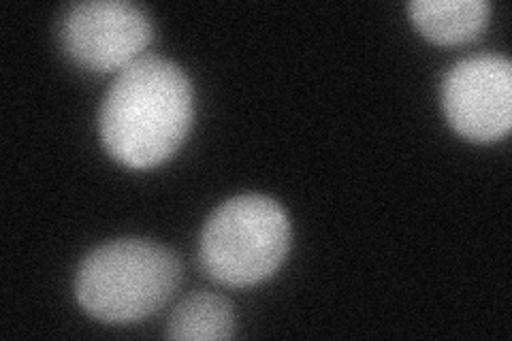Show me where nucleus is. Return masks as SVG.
Returning a JSON list of instances; mask_svg holds the SVG:
<instances>
[{
	"instance_id": "obj_1",
	"label": "nucleus",
	"mask_w": 512,
	"mask_h": 341,
	"mask_svg": "<svg viewBox=\"0 0 512 341\" xmlns=\"http://www.w3.org/2000/svg\"><path fill=\"white\" fill-rule=\"evenodd\" d=\"M195 96L178 64L146 54L120 71L99 109L107 154L128 169L163 165L190 133Z\"/></svg>"
},
{
	"instance_id": "obj_2",
	"label": "nucleus",
	"mask_w": 512,
	"mask_h": 341,
	"mask_svg": "<svg viewBox=\"0 0 512 341\" xmlns=\"http://www.w3.org/2000/svg\"><path fill=\"white\" fill-rule=\"evenodd\" d=\"M180 280L182 263L173 250L148 239H116L79 265L75 297L92 318L126 324L158 312Z\"/></svg>"
},
{
	"instance_id": "obj_3",
	"label": "nucleus",
	"mask_w": 512,
	"mask_h": 341,
	"mask_svg": "<svg viewBox=\"0 0 512 341\" xmlns=\"http://www.w3.org/2000/svg\"><path fill=\"white\" fill-rule=\"evenodd\" d=\"M291 220L265 194H239L218 205L205 220L199 261L210 278L246 288L274 275L291 250Z\"/></svg>"
},
{
	"instance_id": "obj_4",
	"label": "nucleus",
	"mask_w": 512,
	"mask_h": 341,
	"mask_svg": "<svg viewBox=\"0 0 512 341\" xmlns=\"http://www.w3.org/2000/svg\"><path fill=\"white\" fill-rule=\"evenodd\" d=\"M62 52L90 73H120L154 39L150 15L126 0H86L67 9L58 26Z\"/></svg>"
},
{
	"instance_id": "obj_5",
	"label": "nucleus",
	"mask_w": 512,
	"mask_h": 341,
	"mask_svg": "<svg viewBox=\"0 0 512 341\" xmlns=\"http://www.w3.org/2000/svg\"><path fill=\"white\" fill-rule=\"evenodd\" d=\"M442 107L455 133L489 143L512 126V64L498 54L459 60L442 81Z\"/></svg>"
},
{
	"instance_id": "obj_6",
	"label": "nucleus",
	"mask_w": 512,
	"mask_h": 341,
	"mask_svg": "<svg viewBox=\"0 0 512 341\" xmlns=\"http://www.w3.org/2000/svg\"><path fill=\"white\" fill-rule=\"evenodd\" d=\"M408 13L429 41L461 45L483 35L491 7L487 0H414L408 5Z\"/></svg>"
},
{
	"instance_id": "obj_7",
	"label": "nucleus",
	"mask_w": 512,
	"mask_h": 341,
	"mask_svg": "<svg viewBox=\"0 0 512 341\" xmlns=\"http://www.w3.org/2000/svg\"><path fill=\"white\" fill-rule=\"evenodd\" d=\"M233 333V307L214 292H195L186 297L167 322V337L178 341H224Z\"/></svg>"
}]
</instances>
